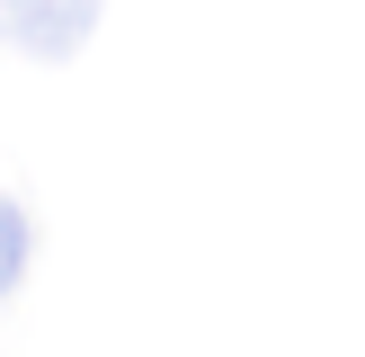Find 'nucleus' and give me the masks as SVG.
Returning a JSON list of instances; mask_svg holds the SVG:
<instances>
[{"label": "nucleus", "mask_w": 365, "mask_h": 357, "mask_svg": "<svg viewBox=\"0 0 365 357\" xmlns=\"http://www.w3.org/2000/svg\"><path fill=\"white\" fill-rule=\"evenodd\" d=\"M98 9L107 0H0V45L27 63H71L98 36Z\"/></svg>", "instance_id": "1"}, {"label": "nucleus", "mask_w": 365, "mask_h": 357, "mask_svg": "<svg viewBox=\"0 0 365 357\" xmlns=\"http://www.w3.org/2000/svg\"><path fill=\"white\" fill-rule=\"evenodd\" d=\"M27 250H36V223L18 196H0V303L18 295V277H27Z\"/></svg>", "instance_id": "2"}]
</instances>
